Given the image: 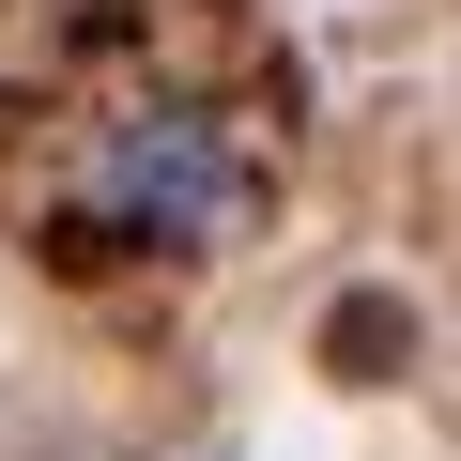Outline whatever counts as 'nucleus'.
<instances>
[{
	"label": "nucleus",
	"instance_id": "nucleus-1",
	"mask_svg": "<svg viewBox=\"0 0 461 461\" xmlns=\"http://www.w3.org/2000/svg\"><path fill=\"white\" fill-rule=\"evenodd\" d=\"M93 215L123 247L185 262V247H230V215H247V154H230L215 108H123L93 139Z\"/></svg>",
	"mask_w": 461,
	"mask_h": 461
}]
</instances>
